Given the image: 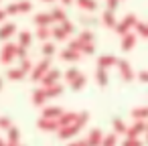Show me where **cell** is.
I'll list each match as a JSON object with an SVG mask.
<instances>
[{
    "label": "cell",
    "mask_w": 148,
    "mask_h": 146,
    "mask_svg": "<svg viewBox=\"0 0 148 146\" xmlns=\"http://www.w3.org/2000/svg\"><path fill=\"white\" fill-rule=\"evenodd\" d=\"M59 108H47L45 110V118H55V116H59Z\"/></svg>",
    "instance_id": "6"
},
{
    "label": "cell",
    "mask_w": 148,
    "mask_h": 146,
    "mask_svg": "<svg viewBox=\"0 0 148 146\" xmlns=\"http://www.w3.org/2000/svg\"><path fill=\"white\" fill-rule=\"evenodd\" d=\"M87 144H89V146H99V144H101V132H99V130H93V132L89 134V138H87Z\"/></svg>",
    "instance_id": "1"
},
{
    "label": "cell",
    "mask_w": 148,
    "mask_h": 146,
    "mask_svg": "<svg viewBox=\"0 0 148 146\" xmlns=\"http://www.w3.org/2000/svg\"><path fill=\"white\" fill-rule=\"evenodd\" d=\"M12 31H14V25H6V27H2V29H0V39L8 37V35H10Z\"/></svg>",
    "instance_id": "4"
},
{
    "label": "cell",
    "mask_w": 148,
    "mask_h": 146,
    "mask_svg": "<svg viewBox=\"0 0 148 146\" xmlns=\"http://www.w3.org/2000/svg\"><path fill=\"white\" fill-rule=\"evenodd\" d=\"M142 130H144V124H142V122H136L132 128H126V132H128V136H130V138H136Z\"/></svg>",
    "instance_id": "2"
},
{
    "label": "cell",
    "mask_w": 148,
    "mask_h": 146,
    "mask_svg": "<svg viewBox=\"0 0 148 146\" xmlns=\"http://www.w3.org/2000/svg\"><path fill=\"white\" fill-rule=\"evenodd\" d=\"M101 146H116V136L112 134V136H106V138H101Z\"/></svg>",
    "instance_id": "5"
},
{
    "label": "cell",
    "mask_w": 148,
    "mask_h": 146,
    "mask_svg": "<svg viewBox=\"0 0 148 146\" xmlns=\"http://www.w3.org/2000/svg\"><path fill=\"white\" fill-rule=\"evenodd\" d=\"M146 136H148V128H146Z\"/></svg>",
    "instance_id": "18"
},
{
    "label": "cell",
    "mask_w": 148,
    "mask_h": 146,
    "mask_svg": "<svg viewBox=\"0 0 148 146\" xmlns=\"http://www.w3.org/2000/svg\"><path fill=\"white\" fill-rule=\"evenodd\" d=\"M0 146H6V144H4V140H2V138H0Z\"/></svg>",
    "instance_id": "17"
},
{
    "label": "cell",
    "mask_w": 148,
    "mask_h": 146,
    "mask_svg": "<svg viewBox=\"0 0 148 146\" xmlns=\"http://www.w3.org/2000/svg\"><path fill=\"white\" fill-rule=\"evenodd\" d=\"M63 2H69V0H63Z\"/></svg>",
    "instance_id": "19"
},
{
    "label": "cell",
    "mask_w": 148,
    "mask_h": 146,
    "mask_svg": "<svg viewBox=\"0 0 148 146\" xmlns=\"http://www.w3.org/2000/svg\"><path fill=\"white\" fill-rule=\"evenodd\" d=\"M114 128H116V132H126V126H124L122 120H116L114 122Z\"/></svg>",
    "instance_id": "8"
},
{
    "label": "cell",
    "mask_w": 148,
    "mask_h": 146,
    "mask_svg": "<svg viewBox=\"0 0 148 146\" xmlns=\"http://www.w3.org/2000/svg\"><path fill=\"white\" fill-rule=\"evenodd\" d=\"M53 51H55V47H53V45H45V53H47V55H51Z\"/></svg>",
    "instance_id": "14"
},
{
    "label": "cell",
    "mask_w": 148,
    "mask_h": 146,
    "mask_svg": "<svg viewBox=\"0 0 148 146\" xmlns=\"http://www.w3.org/2000/svg\"><path fill=\"white\" fill-rule=\"evenodd\" d=\"M108 63H114V57H101L99 59V67H108Z\"/></svg>",
    "instance_id": "10"
},
{
    "label": "cell",
    "mask_w": 148,
    "mask_h": 146,
    "mask_svg": "<svg viewBox=\"0 0 148 146\" xmlns=\"http://www.w3.org/2000/svg\"><path fill=\"white\" fill-rule=\"evenodd\" d=\"M124 146H142V144H140L136 138H128V140L124 142Z\"/></svg>",
    "instance_id": "13"
},
{
    "label": "cell",
    "mask_w": 148,
    "mask_h": 146,
    "mask_svg": "<svg viewBox=\"0 0 148 146\" xmlns=\"http://www.w3.org/2000/svg\"><path fill=\"white\" fill-rule=\"evenodd\" d=\"M132 45H134V37L130 35V37H126V41H124V49H126V51H130V47H132Z\"/></svg>",
    "instance_id": "9"
},
{
    "label": "cell",
    "mask_w": 148,
    "mask_h": 146,
    "mask_svg": "<svg viewBox=\"0 0 148 146\" xmlns=\"http://www.w3.org/2000/svg\"><path fill=\"white\" fill-rule=\"evenodd\" d=\"M140 79H144V81H148V71H142V73H140Z\"/></svg>",
    "instance_id": "15"
},
{
    "label": "cell",
    "mask_w": 148,
    "mask_h": 146,
    "mask_svg": "<svg viewBox=\"0 0 148 146\" xmlns=\"http://www.w3.org/2000/svg\"><path fill=\"white\" fill-rule=\"evenodd\" d=\"M8 138H10V144H16V142H18V130H16V128H10Z\"/></svg>",
    "instance_id": "7"
},
{
    "label": "cell",
    "mask_w": 148,
    "mask_h": 146,
    "mask_svg": "<svg viewBox=\"0 0 148 146\" xmlns=\"http://www.w3.org/2000/svg\"><path fill=\"white\" fill-rule=\"evenodd\" d=\"M4 16H6V12H2V10H0V21H2Z\"/></svg>",
    "instance_id": "16"
},
{
    "label": "cell",
    "mask_w": 148,
    "mask_h": 146,
    "mask_svg": "<svg viewBox=\"0 0 148 146\" xmlns=\"http://www.w3.org/2000/svg\"><path fill=\"white\" fill-rule=\"evenodd\" d=\"M79 4L85 6V8H95V2H93V0H79Z\"/></svg>",
    "instance_id": "11"
},
{
    "label": "cell",
    "mask_w": 148,
    "mask_h": 146,
    "mask_svg": "<svg viewBox=\"0 0 148 146\" xmlns=\"http://www.w3.org/2000/svg\"><path fill=\"white\" fill-rule=\"evenodd\" d=\"M0 87H2V83H0Z\"/></svg>",
    "instance_id": "20"
},
{
    "label": "cell",
    "mask_w": 148,
    "mask_h": 146,
    "mask_svg": "<svg viewBox=\"0 0 148 146\" xmlns=\"http://www.w3.org/2000/svg\"><path fill=\"white\" fill-rule=\"evenodd\" d=\"M97 81H99V83H101V85H103V83H108V77H106V73H103V71H101V69H99V71H97Z\"/></svg>",
    "instance_id": "12"
},
{
    "label": "cell",
    "mask_w": 148,
    "mask_h": 146,
    "mask_svg": "<svg viewBox=\"0 0 148 146\" xmlns=\"http://www.w3.org/2000/svg\"><path fill=\"white\" fill-rule=\"evenodd\" d=\"M132 118H148V108H136L132 110Z\"/></svg>",
    "instance_id": "3"
}]
</instances>
